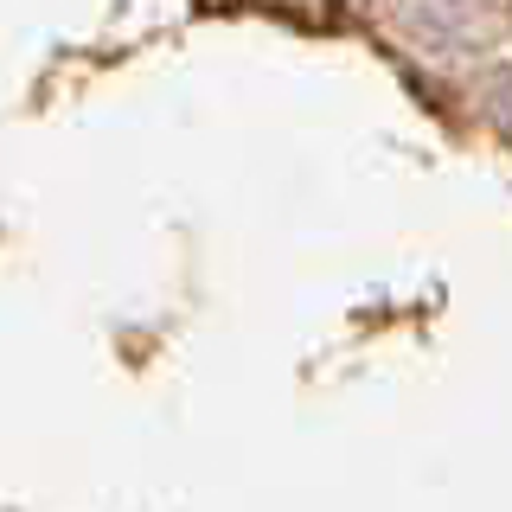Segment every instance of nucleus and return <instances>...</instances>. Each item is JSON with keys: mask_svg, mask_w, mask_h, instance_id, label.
Wrapping results in <instances>:
<instances>
[{"mask_svg": "<svg viewBox=\"0 0 512 512\" xmlns=\"http://www.w3.org/2000/svg\"><path fill=\"white\" fill-rule=\"evenodd\" d=\"M487 116L500 122V128H512V71H500V77L487 84Z\"/></svg>", "mask_w": 512, "mask_h": 512, "instance_id": "obj_1", "label": "nucleus"}]
</instances>
